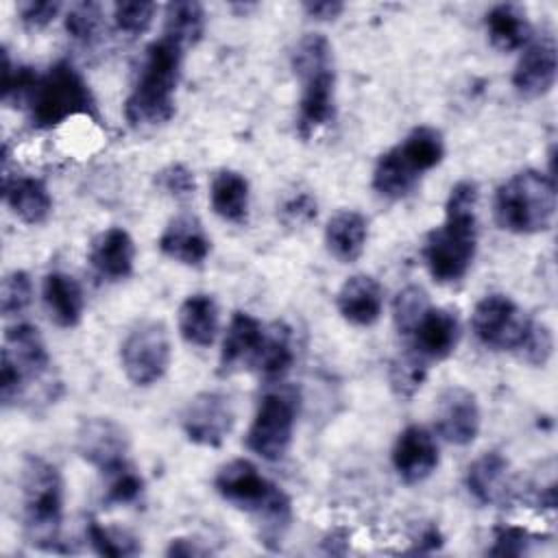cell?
<instances>
[{
    "label": "cell",
    "instance_id": "6da1fadb",
    "mask_svg": "<svg viewBox=\"0 0 558 558\" xmlns=\"http://www.w3.org/2000/svg\"><path fill=\"white\" fill-rule=\"evenodd\" d=\"M480 190L473 181H460L451 187L445 225L427 235L423 255L434 279L449 283L466 275L477 246V207Z\"/></svg>",
    "mask_w": 558,
    "mask_h": 558
},
{
    "label": "cell",
    "instance_id": "7a4b0ae2",
    "mask_svg": "<svg viewBox=\"0 0 558 558\" xmlns=\"http://www.w3.org/2000/svg\"><path fill=\"white\" fill-rule=\"evenodd\" d=\"M181 63L183 48L163 35L146 48L140 78L124 102V116L133 126L163 124L174 116Z\"/></svg>",
    "mask_w": 558,
    "mask_h": 558
},
{
    "label": "cell",
    "instance_id": "3957f363",
    "mask_svg": "<svg viewBox=\"0 0 558 558\" xmlns=\"http://www.w3.org/2000/svg\"><path fill=\"white\" fill-rule=\"evenodd\" d=\"M214 486L225 501L259 514L264 523L262 538L266 545L281 543V536L292 519V506L288 495L266 480L255 464L244 458L222 464L216 473Z\"/></svg>",
    "mask_w": 558,
    "mask_h": 558
},
{
    "label": "cell",
    "instance_id": "277c9868",
    "mask_svg": "<svg viewBox=\"0 0 558 558\" xmlns=\"http://www.w3.org/2000/svg\"><path fill=\"white\" fill-rule=\"evenodd\" d=\"M292 68L303 85L296 126L303 137H310L336 116V72L327 37L318 33L301 37L292 52Z\"/></svg>",
    "mask_w": 558,
    "mask_h": 558
},
{
    "label": "cell",
    "instance_id": "5b68a950",
    "mask_svg": "<svg viewBox=\"0 0 558 558\" xmlns=\"http://www.w3.org/2000/svg\"><path fill=\"white\" fill-rule=\"evenodd\" d=\"M556 216V183L549 174L523 170L499 185L495 218L501 229L532 235L551 227Z\"/></svg>",
    "mask_w": 558,
    "mask_h": 558
},
{
    "label": "cell",
    "instance_id": "8992f818",
    "mask_svg": "<svg viewBox=\"0 0 558 558\" xmlns=\"http://www.w3.org/2000/svg\"><path fill=\"white\" fill-rule=\"evenodd\" d=\"M20 484L28 541L41 549H57L63 517V482L57 466L39 456H28Z\"/></svg>",
    "mask_w": 558,
    "mask_h": 558
},
{
    "label": "cell",
    "instance_id": "52a82bcc",
    "mask_svg": "<svg viewBox=\"0 0 558 558\" xmlns=\"http://www.w3.org/2000/svg\"><path fill=\"white\" fill-rule=\"evenodd\" d=\"M28 105L31 120L39 129H52L78 113L96 118V102L89 85L68 61L54 63L39 76Z\"/></svg>",
    "mask_w": 558,
    "mask_h": 558
},
{
    "label": "cell",
    "instance_id": "ba28073f",
    "mask_svg": "<svg viewBox=\"0 0 558 558\" xmlns=\"http://www.w3.org/2000/svg\"><path fill=\"white\" fill-rule=\"evenodd\" d=\"M172 357L170 336L161 320H144L122 342L120 360L126 377L135 386H150L159 381Z\"/></svg>",
    "mask_w": 558,
    "mask_h": 558
},
{
    "label": "cell",
    "instance_id": "9c48e42d",
    "mask_svg": "<svg viewBox=\"0 0 558 558\" xmlns=\"http://www.w3.org/2000/svg\"><path fill=\"white\" fill-rule=\"evenodd\" d=\"M296 399L292 392L275 390L262 397L246 432V447L264 460H279L292 442Z\"/></svg>",
    "mask_w": 558,
    "mask_h": 558
},
{
    "label": "cell",
    "instance_id": "30bf717a",
    "mask_svg": "<svg viewBox=\"0 0 558 558\" xmlns=\"http://www.w3.org/2000/svg\"><path fill=\"white\" fill-rule=\"evenodd\" d=\"M475 338L497 351H517L527 333L530 318L506 294H488L473 310Z\"/></svg>",
    "mask_w": 558,
    "mask_h": 558
},
{
    "label": "cell",
    "instance_id": "8fae6325",
    "mask_svg": "<svg viewBox=\"0 0 558 558\" xmlns=\"http://www.w3.org/2000/svg\"><path fill=\"white\" fill-rule=\"evenodd\" d=\"M231 401L214 390L192 397L181 414V427L190 442L201 447H220L233 427Z\"/></svg>",
    "mask_w": 558,
    "mask_h": 558
},
{
    "label": "cell",
    "instance_id": "7c38bea8",
    "mask_svg": "<svg viewBox=\"0 0 558 558\" xmlns=\"http://www.w3.org/2000/svg\"><path fill=\"white\" fill-rule=\"evenodd\" d=\"M76 451L102 473L126 462L129 438L122 425L107 416L85 418L76 432Z\"/></svg>",
    "mask_w": 558,
    "mask_h": 558
},
{
    "label": "cell",
    "instance_id": "4fadbf2b",
    "mask_svg": "<svg viewBox=\"0 0 558 558\" xmlns=\"http://www.w3.org/2000/svg\"><path fill=\"white\" fill-rule=\"evenodd\" d=\"M436 429L447 442H473L480 432V405L475 395L462 386L442 390L436 403Z\"/></svg>",
    "mask_w": 558,
    "mask_h": 558
},
{
    "label": "cell",
    "instance_id": "5bb4252c",
    "mask_svg": "<svg viewBox=\"0 0 558 558\" xmlns=\"http://www.w3.org/2000/svg\"><path fill=\"white\" fill-rule=\"evenodd\" d=\"M558 74V57L556 41L551 35H543L538 39H530L525 46L514 74L512 85L525 98H538L551 92Z\"/></svg>",
    "mask_w": 558,
    "mask_h": 558
},
{
    "label": "cell",
    "instance_id": "9a60e30c",
    "mask_svg": "<svg viewBox=\"0 0 558 558\" xmlns=\"http://www.w3.org/2000/svg\"><path fill=\"white\" fill-rule=\"evenodd\" d=\"M392 464L408 484L429 477L438 466V445L434 436L421 425L405 427L392 447Z\"/></svg>",
    "mask_w": 558,
    "mask_h": 558
},
{
    "label": "cell",
    "instance_id": "2e32d148",
    "mask_svg": "<svg viewBox=\"0 0 558 558\" xmlns=\"http://www.w3.org/2000/svg\"><path fill=\"white\" fill-rule=\"evenodd\" d=\"M408 338L412 340L410 349L423 360H445L460 340L458 316L442 307H429Z\"/></svg>",
    "mask_w": 558,
    "mask_h": 558
},
{
    "label": "cell",
    "instance_id": "e0dca14e",
    "mask_svg": "<svg viewBox=\"0 0 558 558\" xmlns=\"http://www.w3.org/2000/svg\"><path fill=\"white\" fill-rule=\"evenodd\" d=\"M159 248L174 262L198 266L209 255L211 242L198 218L190 214H179L166 225L159 238Z\"/></svg>",
    "mask_w": 558,
    "mask_h": 558
},
{
    "label": "cell",
    "instance_id": "ac0fdd59",
    "mask_svg": "<svg viewBox=\"0 0 558 558\" xmlns=\"http://www.w3.org/2000/svg\"><path fill=\"white\" fill-rule=\"evenodd\" d=\"M135 244L133 238L120 229L111 227L94 238L89 246V264L94 270L111 281L126 279L133 272Z\"/></svg>",
    "mask_w": 558,
    "mask_h": 558
},
{
    "label": "cell",
    "instance_id": "d6986e66",
    "mask_svg": "<svg viewBox=\"0 0 558 558\" xmlns=\"http://www.w3.org/2000/svg\"><path fill=\"white\" fill-rule=\"evenodd\" d=\"M381 305L384 290L368 275L349 277L338 292V310L342 318L360 327L373 325L381 314Z\"/></svg>",
    "mask_w": 558,
    "mask_h": 558
},
{
    "label": "cell",
    "instance_id": "ffe728a7",
    "mask_svg": "<svg viewBox=\"0 0 558 558\" xmlns=\"http://www.w3.org/2000/svg\"><path fill=\"white\" fill-rule=\"evenodd\" d=\"M4 353L22 371L24 379H41L50 371V355L39 336V329L28 323H17L7 329Z\"/></svg>",
    "mask_w": 558,
    "mask_h": 558
},
{
    "label": "cell",
    "instance_id": "44dd1931",
    "mask_svg": "<svg viewBox=\"0 0 558 558\" xmlns=\"http://www.w3.org/2000/svg\"><path fill=\"white\" fill-rule=\"evenodd\" d=\"M262 340H264V327L259 325V320L246 312H235L222 338L220 371L231 373L240 364L253 362Z\"/></svg>",
    "mask_w": 558,
    "mask_h": 558
},
{
    "label": "cell",
    "instance_id": "7402d4cb",
    "mask_svg": "<svg viewBox=\"0 0 558 558\" xmlns=\"http://www.w3.org/2000/svg\"><path fill=\"white\" fill-rule=\"evenodd\" d=\"M466 488L480 504L504 501L510 490L508 460L497 451L480 456L466 471Z\"/></svg>",
    "mask_w": 558,
    "mask_h": 558
},
{
    "label": "cell",
    "instance_id": "603a6c76",
    "mask_svg": "<svg viewBox=\"0 0 558 558\" xmlns=\"http://www.w3.org/2000/svg\"><path fill=\"white\" fill-rule=\"evenodd\" d=\"M2 190L11 211L26 225H41L52 211V198L39 179L4 174Z\"/></svg>",
    "mask_w": 558,
    "mask_h": 558
},
{
    "label": "cell",
    "instance_id": "cb8c5ba5",
    "mask_svg": "<svg viewBox=\"0 0 558 558\" xmlns=\"http://www.w3.org/2000/svg\"><path fill=\"white\" fill-rule=\"evenodd\" d=\"M366 238H368V222L360 211H353V209L338 211L336 216H331V220L325 227L327 251L344 264L355 262L364 253Z\"/></svg>",
    "mask_w": 558,
    "mask_h": 558
},
{
    "label": "cell",
    "instance_id": "d4e9b609",
    "mask_svg": "<svg viewBox=\"0 0 558 558\" xmlns=\"http://www.w3.org/2000/svg\"><path fill=\"white\" fill-rule=\"evenodd\" d=\"M486 33L490 44L501 52L521 50L532 39V26L519 4H497L486 13Z\"/></svg>",
    "mask_w": 558,
    "mask_h": 558
},
{
    "label": "cell",
    "instance_id": "484cf974",
    "mask_svg": "<svg viewBox=\"0 0 558 558\" xmlns=\"http://www.w3.org/2000/svg\"><path fill=\"white\" fill-rule=\"evenodd\" d=\"M44 303L50 318L59 327L78 325L85 307L83 290L74 277L65 272H50L44 279Z\"/></svg>",
    "mask_w": 558,
    "mask_h": 558
},
{
    "label": "cell",
    "instance_id": "4316f807",
    "mask_svg": "<svg viewBox=\"0 0 558 558\" xmlns=\"http://www.w3.org/2000/svg\"><path fill=\"white\" fill-rule=\"evenodd\" d=\"M179 331L194 347H209L218 331V305L209 294H190L179 307Z\"/></svg>",
    "mask_w": 558,
    "mask_h": 558
},
{
    "label": "cell",
    "instance_id": "83f0119b",
    "mask_svg": "<svg viewBox=\"0 0 558 558\" xmlns=\"http://www.w3.org/2000/svg\"><path fill=\"white\" fill-rule=\"evenodd\" d=\"M211 207L214 211L233 225H242L248 218V181L235 170H220L211 179Z\"/></svg>",
    "mask_w": 558,
    "mask_h": 558
},
{
    "label": "cell",
    "instance_id": "f1b7e54d",
    "mask_svg": "<svg viewBox=\"0 0 558 558\" xmlns=\"http://www.w3.org/2000/svg\"><path fill=\"white\" fill-rule=\"evenodd\" d=\"M294 362L292 336L283 325H275L270 331H264V340L253 357V368L268 381L281 379Z\"/></svg>",
    "mask_w": 558,
    "mask_h": 558
},
{
    "label": "cell",
    "instance_id": "f546056e",
    "mask_svg": "<svg viewBox=\"0 0 558 558\" xmlns=\"http://www.w3.org/2000/svg\"><path fill=\"white\" fill-rule=\"evenodd\" d=\"M205 33V11L194 0H177L166 7L163 37L177 41L183 50L201 41Z\"/></svg>",
    "mask_w": 558,
    "mask_h": 558
},
{
    "label": "cell",
    "instance_id": "4dcf8cb0",
    "mask_svg": "<svg viewBox=\"0 0 558 558\" xmlns=\"http://www.w3.org/2000/svg\"><path fill=\"white\" fill-rule=\"evenodd\" d=\"M401 159L421 177L436 168L445 157L442 135L432 126H416L399 146H395Z\"/></svg>",
    "mask_w": 558,
    "mask_h": 558
},
{
    "label": "cell",
    "instance_id": "1f68e13d",
    "mask_svg": "<svg viewBox=\"0 0 558 558\" xmlns=\"http://www.w3.org/2000/svg\"><path fill=\"white\" fill-rule=\"evenodd\" d=\"M418 174L401 159L397 148L384 153L373 172V187L386 198H403L414 192Z\"/></svg>",
    "mask_w": 558,
    "mask_h": 558
},
{
    "label": "cell",
    "instance_id": "d6a6232c",
    "mask_svg": "<svg viewBox=\"0 0 558 558\" xmlns=\"http://www.w3.org/2000/svg\"><path fill=\"white\" fill-rule=\"evenodd\" d=\"M85 534L94 551L100 556L122 558V556H135L142 551V545L133 534L120 527H107L96 519H89Z\"/></svg>",
    "mask_w": 558,
    "mask_h": 558
},
{
    "label": "cell",
    "instance_id": "836d02e7",
    "mask_svg": "<svg viewBox=\"0 0 558 558\" xmlns=\"http://www.w3.org/2000/svg\"><path fill=\"white\" fill-rule=\"evenodd\" d=\"M102 28H105V17H102V7L98 2H78L70 7L65 15V31L74 41L83 46H92L100 39Z\"/></svg>",
    "mask_w": 558,
    "mask_h": 558
},
{
    "label": "cell",
    "instance_id": "e575fe53",
    "mask_svg": "<svg viewBox=\"0 0 558 558\" xmlns=\"http://www.w3.org/2000/svg\"><path fill=\"white\" fill-rule=\"evenodd\" d=\"M144 490L142 475L129 464L122 462L109 471H105V501L124 506L140 499Z\"/></svg>",
    "mask_w": 558,
    "mask_h": 558
},
{
    "label": "cell",
    "instance_id": "d590c367",
    "mask_svg": "<svg viewBox=\"0 0 558 558\" xmlns=\"http://www.w3.org/2000/svg\"><path fill=\"white\" fill-rule=\"evenodd\" d=\"M427 377V360H423L412 349L401 353L390 364V386L399 397H412Z\"/></svg>",
    "mask_w": 558,
    "mask_h": 558
},
{
    "label": "cell",
    "instance_id": "8d00e7d4",
    "mask_svg": "<svg viewBox=\"0 0 558 558\" xmlns=\"http://www.w3.org/2000/svg\"><path fill=\"white\" fill-rule=\"evenodd\" d=\"M429 299H427V292L418 286H408L403 288L397 296H395V303H392V320H395V327L401 336H410L412 329L416 327V323L421 320V316L429 310Z\"/></svg>",
    "mask_w": 558,
    "mask_h": 558
},
{
    "label": "cell",
    "instance_id": "74e56055",
    "mask_svg": "<svg viewBox=\"0 0 558 558\" xmlns=\"http://www.w3.org/2000/svg\"><path fill=\"white\" fill-rule=\"evenodd\" d=\"M157 4L155 2H146V0H129V2H118L113 7V20L116 26L122 33L129 35H142L148 31V26L153 24Z\"/></svg>",
    "mask_w": 558,
    "mask_h": 558
},
{
    "label": "cell",
    "instance_id": "f35d334b",
    "mask_svg": "<svg viewBox=\"0 0 558 558\" xmlns=\"http://www.w3.org/2000/svg\"><path fill=\"white\" fill-rule=\"evenodd\" d=\"M33 299V283L24 270H13L2 279L0 286V310L4 316L20 314Z\"/></svg>",
    "mask_w": 558,
    "mask_h": 558
},
{
    "label": "cell",
    "instance_id": "ab89813d",
    "mask_svg": "<svg viewBox=\"0 0 558 558\" xmlns=\"http://www.w3.org/2000/svg\"><path fill=\"white\" fill-rule=\"evenodd\" d=\"M554 351V336L549 331V327H545L543 323H534L530 320L527 333L521 342V347L517 349V353L532 366H543L547 364V360L551 357Z\"/></svg>",
    "mask_w": 558,
    "mask_h": 558
},
{
    "label": "cell",
    "instance_id": "60d3db41",
    "mask_svg": "<svg viewBox=\"0 0 558 558\" xmlns=\"http://www.w3.org/2000/svg\"><path fill=\"white\" fill-rule=\"evenodd\" d=\"M155 183L172 198L187 201L196 192V181L192 170H187L183 163H170L168 168L159 170Z\"/></svg>",
    "mask_w": 558,
    "mask_h": 558
},
{
    "label": "cell",
    "instance_id": "b9f144b4",
    "mask_svg": "<svg viewBox=\"0 0 558 558\" xmlns=\"http://www.w3.org/2000/svg\"><path fill=\"white\" fill-rule=\"evenodd\" d=\"M534 536L517 525H501L495 530V543L488 549L490 556H521L527 554Z\"/></svg>",
    "mask_w": 558,
    "mask_h": 558
},
{
    "label": "cell",
    "instance_id": "7bdbcfd3",
    "mask_svg": "<svg viewBox=\"0 0 558 558\" xmlns=\"http://www.w3.org/2000/svg\"><path fill=\"white\" fill-rule=\"evenodd\" d=\"M59 11L61 2L57 0H31L20 4V20L26 31H41L57 17Z\"/></svg>",
    "mask_w": 558,
    "mask_h": 558
},
{
    "label": "cell",
    "instance_id": "ee69618b",
    "mask_svg": "<svg viewBox=\"0 0 558 558\" xmlns=\"http://www.w3.org/2000/svg\"><path fill=\"white\" fill-rule=\"evenodd\" d=\"M26 390V379L22 371L15 366V362L2 351V364H0V399L4 405H11L17 401Z\"/></svg>",
    "mask_w": 558,
    "mask_h": 558
},
{
    "label": "cell",
    "instance_id": "f6af8a7d",
    "mask_svg": "<svg viewBox=\"0 0 558 558\" xmlns=\"http://www.w3.org/2000/svg\"><path fill=\"white\" fill-rule=\"evenodd\" d=\"M281 218L286 225H307L312 218H316V201L301 192L292 198H288L283 205H281Z\"/></svg>",
    "mask_w": 558,
    "mask_h": 558
},
{
    "label": "cell",
    "instance_id": "bcb514c9",
    "mask_svg": "<svg viewBox=\"0 0 558 558\" xmlns=\"http://www.w3.org/2000/svg\"><path fill=\"white\" fill-rule=\"evenodd\" d=\"M303 9L310 17L327 22V20H336L344 11V4L338 0H316V2H303Z\"/></svg>",
    "mask_w": 558,
    "mask_h": 558
},
{
    "label": "cell",
    "instance_id": "7dc6e473",
    "mask_svg": "<svg viewBox=\"0 0 558 558\" xmlns=\"http://www.w3.org/2000/svg\"><path fill=\"white\" fill-rule=\"evenodd\" d=\"M207 549L198 545V541L194 538H172L170 547H168V556H205Z\"/></svg>",
    "mask_w": 558,
    "mask_h": 558
},
{
    "label": "cell",
    "instance_id": "c3c4849f",
    "mask_svg": "<svg viewBox=\"0 0 558 558\" xmlns=\"http://www.w3.org/2000/svg\"><path fill=\"white\" fill-rule=\"evenodd\" d=\"M442 545V536L438 532L436 525H425L418 534V541H416V547L412 551H434Z\"/></svg>",
    "mask_w": 558,
    "mask_h": 558
}]
</instances>
